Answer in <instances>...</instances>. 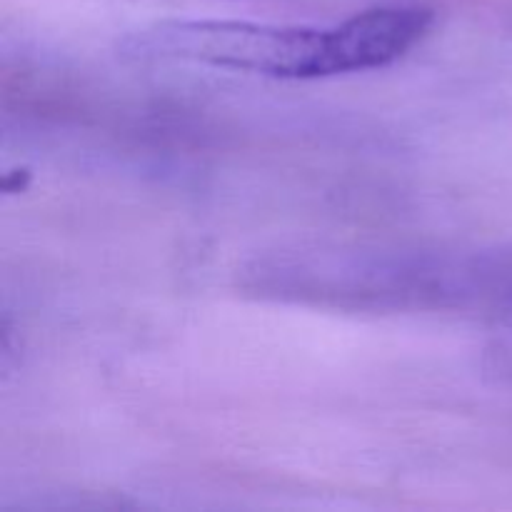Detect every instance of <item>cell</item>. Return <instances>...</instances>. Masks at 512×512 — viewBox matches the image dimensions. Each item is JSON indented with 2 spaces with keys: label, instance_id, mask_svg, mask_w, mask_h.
<instances>
[{
  "label": "cell",
  "instance_id": "2",
  "mask_svg": "<svg viewBox=\"0 0 512 512\" xmlns=\"http://www.w3.org/2000/svg\"><path fill=\"white\" fill-rule=\"evenodd\" d=\"M435 15L423 5H380L333 25L335 75L385 68L428 35Z\"/></svg>",
  "mask_w": 512,
  "mask_h": 512
},
{
  "label": "cell",
  "instance_id": "1",
  "mask_svg": "<svg viewBox=\"0 0 512 512\" xmlns=\"http://www.w3.org/2000/svg\"><path fill=\"white\" fill-rule=\"evenodd\" d=\"M130 60L190 63L265 78H330L333 28L263 25L243 20H163L118 45Z\"/></svg>",
  "mask_w": 512,
  "mask_h": 512
}]
</instances>
